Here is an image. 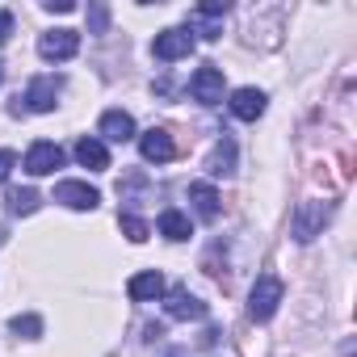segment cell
<instances>
[{
  "label": "cell",
  "instance_id": "cell-1",
  "mask_svg": "<svg viewBox=\"0 0 357 357\" xmlns=\"http://www.w3.org/2000/svg\"><path fill=\"white\" fill-rule=\"evenodd\" d=\"M278 303H282V278L261 273L257 286H252V294H248V315H252L257 324H265V319H273Z\"/></svg>",
  "mask_w": 357,
  "mask_h": 357
},
{
  "label": "cell",
  "instance_id": "cell-2",
  "mask_svg": "<svg viewBox=\"0 0 357 357\" xmlns=\"http://www.w3.org/2000/svg\"><path fill=\"white\" fill-rule=\"evenodd\" d=\"M76 51H80V34H76V30H47V34L38 38V55H43L47 63L76 59Z\"/></svg>",
  "mask_w": 357,
  "mask_h": 357
},
{
  "label": "cell",
  "instance_id": "cell-3",
  "mask_svg": "<svg viewBox=\"0 0 357 357\" xmlns=\"http://www.w3.org/2000/svg\"><path fill=\"white\" fill-rule=\"evenodd\" d=\"M328 215H332V202H303L298 211H294V240L298 244H307V240H315L319 236V227L328 223Z\"/></svg>",
  "mask_w": 357,
  "mask_h": 357
},
{
  "label": "cell",
  "instance_id": "cell-4",
  "mask_svg": "<svg viewBox=\"0 0 357 357\" xmlns=\"http://www.w3.org/2000/svg\"><path fill=\"white\" fill-rule=\"evenodd\" d=\"M155 59H164V63H176V59H185V55H194V34L190 30H164V34H155Z\"/></svg>",
  "mask_w": 357,
  "mask_h": 357
},
{
  "label": "cell",
  "instance_id": "cell-5",
  "mask_svg": "<svg viewBox=\"0 0 357 357\" xmlns=\"http://www.w3.org/2000/svg\"><path fill=\"white\" fill-rule=\"evenodd\" d=\"M59 89H63V80H55V76H38V80L26 89V109H34V114H51V109L59 105Z\"/></svg>",
  "mask_w": 357,
  "mask_h": 357
},
{
  "label": "cell",
  "instance_id": "cell-6",
  "mask_svg": "<svg viewBox=\"0 0 357 357\" xmlns=\"http://www.w3.org/2000/svg\"><path fill=\"white\" fill-rule=\"evenodd\" d=\"M55 168H63V147L59 143H34L26 151V172L30 176H51Z\"/></svg>",
  "mask_w": 357,
  "mask_h": 357
},
{
  "label": "cell",
  "instance_id": "cell-7",
  "mask_svg": "<svg viewBox=\"0 0 357 357\" xmlns=\"http://www.w3.org/2000/svg\"><path fill=\"white\" fill-rule=\"evenodd\" d=\"M190 93L202 101V105H219L223 101V68H198V76L190 80Z\"/></svg>",
  "mask_w": 357,
  "mask_h": 357
},
{
  "label": "cell",
  "instance_id": "cell-8",
  "mask_svg": "<svg viewBox=\"0 0 357 357\" xmlns=\"http://www.w3.org/2000/svg\"><path fill=\"white\" fill-rule=\"evenodd\" d=\"M139 151H143V160L164 164V160H172V155H176V143H172V135H168V130L151 126V130H143V135H139Z\"/></svg>",
  "mask_w": 357,
  "mask_h": 357
},
{
  "label": "cell",
  "instance_id": "cell-9",
  "mask_svg": "<svg viewBox=\"0 0 357 357\" xmlns=\"http://www.w3.org/2000/svg\"><path fill=\"white\" fill-rule=\"evenodd\" d=\"M55 202H63V206H72V211H93V206L101 202V194H97L93 185H84V181H59V185H55Z\"/></svg>",
  "mask_w": 357,
  "mask_h": 357
},
{
  "label": "cell",
  "instance_id": "cell-10",
  "mask_svg": "<svg viewBox=\"0 0 357 357\" xmlns=\"http://www.w3.org/2000/svg\"><path fill=\"white\" fill-rule=\"evenodd\" d=\"M227 105H231V114H236L240 122H257V118L265 114V93H261V89H236Z\"/></svg>",
  "mask_w": 357,
  "mask_h": 357
},
{
  "label": "cell",
  "instance_id": "cell-11",
  "mask_svg": "<svg viewBox=\"0 0 357 357\" xmlns=\"http://www.w3.org/2000/svg\"><path fill=\"white\" fill-rule=\"evenodd\" d=\"M101 139L109 143H130L135 139V118L126 109H105L101 114Z\"/></svg>",
  "mask_w": 357,
  "mask_h": 357
},
{
  "label": "cell",
  "instance_id": "cell-12",
  "mask_svg": "<svg viewBox=\"0 0 357 357\" xmlns=\"http://www.w3.org/2000/svg\"><path fill=\"white\" fill-rule=\"evenodd\" d=\"M126 294H130L135 303H155V298H164V278H160L155 269L135 273V278L126 282Z\"/></svg>",
  "mask_w": 357,
  "mask_h": 357
},
{
  "label": "cell",
  "instance_id": "cell-13",
  "mask_svg": "<svg viewBox=\"0 0 357 357\" xmlns=\"http://www.w3.org/2000/svg\"><path fill=\"white\" fill-rule=\"evenodd\" d=\"M164 311H168L172 319H202V315H206V307H202L190 290H172L168 303H164Z\"/></svg>",
  "mask_w": 357,
  "mask_h": 357
},
{
  "label": "cell",
  "instance_id": "cell-14",
  "mask_svg": "<svg viewBox=\"0 0 357 357\" xmlns=\"http://www.w3.org/2000/svg\"><path fill=\"white\" fill-rule=\"evenodd\" d=\"M190 202H194V211H198V219H219V194H215V185L211 181H194L190 185Z\"/></svg>",
  "mask_w": 357,
  "mask_h": 357
},
{
  "label": "cell",
  "instance_id": "cell-15",
  "mask_svg": "<svg viewBox=\"0 0 357 357\" xmlns=\"http://www.w3.org/2000/svg\"><path fill=\"white\" fill-rule=\"evenodd\" d=\"M76 160H80L84 168H93V172H105V168H109V151H105V143H101V139H89V135L76 143Z\"/></svg>",
  "mask_w": 357,
  "mask_h": 357
},
{
  "label": "cell",
  "instance_id": "cell-16",
  "mask_svg": "<svg viewBox=\"0 0 357 357\" xmlns=\"http://www.w3.org/2000/svg\"><path fill=\"white\" fill-rule=\"evenodd\" d=\"M206 168H211V176H231L236 172V143L219 139L215 151H211V160H206Z\"/></svg>",
  "mask_w": 357,
  "mask_h": 357
},
{
  "label": "cell",
  "instance_id": "cell-17",
  "mask_svg": "<svg viewBox=\"0 0 357 357\" xmlns=\"http://www.w3.org/2000/svg\"><path fill=\"white\" fill-rule=\"evenodd\" d=\"M160 236H164V240H190V236H194L190 215H181V211H164V215H160Z\"/></svg>",
  "mask_w": 357,
  "mask_h": 357
},
{
  "label": "cell",
  "instance_id": "cell-18",
  "mask_svg": "<svg viewBox=\"0 0 357 357\" xmlns=\"http://www.w3.org/2000/svg\"><path fill=\"white\" fill-rule=\"evenodd\" d=\"M5 202H9V215H34L43 198H38V190H13Z\"/></svg>",
  "mask_w": 357,
  "mask_h": 357
},
{
  "label": "cell",
  "instance_id": "cell-19",
  "mask_svg": "<svg viewBox=\"0 0 357 357\" xmlns=\"http://www.w3.org/2000/svg\"><path fill=\"white\" fill-rule=\"evenodd\" d=\"M194 30H202V38H219V34H223L219 17H206V13H198V9L190 13V34H194Z\"/></svg>",
  "mask_w": 357,
  "mask_h": 357
},
{
  "label": "cell",
  "instance_id": "cell-20",
  "mask_svg": "<svg viewBox=\"0 0 357 357\" xmlns=\"http://www.w3.org/2000/svg\"><path fill=\"white\" fill-rule=\"evenodd\" d=\"M13 336H26V340H34V336H43V319L38 315H13Z\"/></svg>",
  "mask_w": 357,
  "mask_h": 357
},
{
  "label": "cell",
  "instance_id": "cell-21",
  "mask_svg": "<svg viewBox=\"0 0 357 357\" xmlns=\"http://www.w3.org/2000/svg\"><path fill=\"white\" fill-rule=\"evenodd\" d=\"M118 223H122V236H126L130 244H143V240H147V223H143L139 215H122Z\"/></svg>",
  "mask_w": 357,
  "mask_h": 357
},
{
  "label": "cell",
  "instance_id": "cell-22",
  "mask_svg": "<svg viewBox=\"0 0 357 357\" xmlns=\"http://www.w3.org/2000/svg\"><path fill=\"white\" fill-rule=\"evenodd\" d=\"M105 22H109L105 5H93V9H89V30H93V34H105Z\"/></svg>",
  "mask_w": 357,
  "mask_h": 357
},
{
  "label": "cell",
  "instance_id": "cell-23",
  "mask_svg": "<svg viewBox=\"0 0 357 357\" xmlns=\"http://www.w3.org/2000/svg\"><path fill=\"white\" fill-rule=\"evenodd\" d=\"M13 164H17V155H13V151H0V185L9 181V172H13Z\"/></svg>",
  "mask_w": 357,
  "mask_h": 357
},
{
  "label": "cell",
  "instance_id": "cell-24",
  "mask_svg": "<svg viewBox=\"0 0 357 357\" xmlns=\"http://www.w3.org/2000/svg\"><path fill=\"white\" fill-rule=\"evenodd\" d=\"M43 9L47 13H72L76 5H72V0H43Z\"/></svg>",
  "mask_w": 357,
  "mask_h": 357
},
{
  "label": "cell",
  "instance_id": "cell-25",
  "mask_svg": "<svg viewBox=\"0 0 357 357\" xmlns=\"http://www.w3.org/2000/svg\"><path fill=\"white\" fill-rule=\"evenodd\" d=\"M13 34V13H0V43H9Z\"/></svg>",
  "mask_w": 357,
  "mask_h": 357
},
{
  "label": "cell",
  "instance_id": "cell-26",
  "mask_svg": "<svg viewBox=\"0 0 357 357\" xmlns=\"http://www.w3.org/2000/svg\"><path fill=\"white\" fill-rule=\"evenodd\" d=\"M0 80H5V63H0Z\"/></svg>",
  "mask_w": 357,
  "mask_h": 357
}]
</instances>
